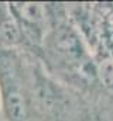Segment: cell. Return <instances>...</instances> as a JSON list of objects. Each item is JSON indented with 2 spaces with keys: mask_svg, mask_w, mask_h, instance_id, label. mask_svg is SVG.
Returning <instances> with one entry per match:
<instances>
[{
  "mask_svg": "<svg viewBox=\"0 0 113 121\" xmlns=\"http://www.w3.org/2000/svg\"><path fill=\"white\" fill-rule=\"evenodd\" d=\"M37 59L0 48V113L3 121H44L35 91Z\"/></svg>",
  "mask_w": 113,
  "mask_h": 121,
  "instance_id": "6da1fadb",
  "label": "cell"
},
{
  "mask_svg": "<svg viewBox=\"0 0 113 121\" xmlns=\"http://www.w3.org/2000/svg\"><path fill=\"white\" fill-rule=\"evenodd\" d=\"M7 7L23 37L24 52L37 59L52 24L54 3L13 1L7 3Z\"/></svg>",
  "mask_w": 113,
  "mask_h": 121,
  "instance_id": "7a4b0ae2",
  "label": "cell"
},
{
  "mask_svg": "<svg viewBox=\"0 0 113 121\" xmlns=\"http://www.w3.org/2000/svg\"><path fill=\"white\" fill-rule=\"evenodd\" d=\"M112 56H113V55H112Z\"/></svg>",
  "mask_w": 113,
  "mask_h": 121,
  "instance_id": "3957f363",
  "label": "cell"
}]
</instances>
